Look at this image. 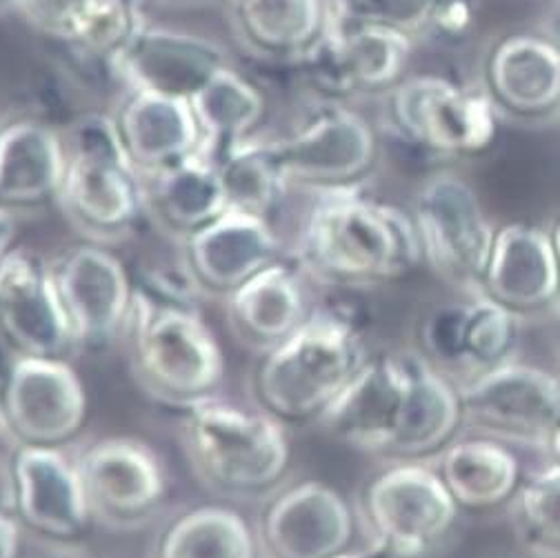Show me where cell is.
I'll list each match as a JSON object with an SVG mask.
<instances>
[{"instance_id":"6da1fadb","label":"cell","mask_w":560,"mask_h":558,"mask_svg":"<svg viewBox=\"0 0 560 558\" xmlns=\"http://www.w3.org/2000/svg\"><path fill=\"white\" fill-rule=\"evenodd\" d=\"M202 299L180 263L136 283L127 327L131 372L154 400L189 409L219 396L225 379L221 342L200 314Z\"/></svg>"},{"instance_id":"7a4b0ae2","label":"cell","mask_w":560,"mask_h":558,"mask_svg":"<svg viewBox=\"0 0 560 558\" xmlns=\"http://www.w3.org/2000/svg\"><path fill=\"white\" fill-rule=\"evenodd\" d=\"M292 256L312 281L347 292L405 281L423 263L411 214L357 187L318 194Z\"/></svg>"},{"instance_id":"3957f363","label":"cell","mask_w":560,"mask_h":558,"mask_svg":"<svg viewBox=\"0 0 560 558\" xmlns=\"http://www.w3.org/2000/svg\"><path fill=\"white\" fill-rule=\"evenodd\" d=\"M365 314L345 301L323 303L273 350L252 376L254 405L288 426L318 423L370 361Z\"/></svg>"},{"instance_id":"277c9868","label":"cell","mask_w":560,"mask_h":558,"mask_svg":"<svg viewBox=\"0 0 560 558\" xmlns=\"http://www.w3.org/2000/svg\"><path fill=\"white\" fill-rule=\"evenodd\" d=\"M183 450L196 478L223 499H269L292 467L288 428L260 407L221 396L185 409Z\"/></svg>"},{"instance_id":"5b68a950","label":"cell","mask_w":560,"mask_h":558,"mask_svg":"<svg viewBox=\"0 0 560 558\" xmlns=\"http://www.w3.org/2000/svg\"><path fill=\"white\" fill-rule=\"evenodd\" d=\"M65 172L56 202L85 241L133 236L148 212L145 178L122 150L114 116L85 114L62 131Z\"/></svg>"},{"instance_id":"8992f818","label":"cell","mask_w":560,"mask_h":558,"mask_svg":"<svg viewBox=\"0 0 560 558\" xmlns=\"http://www.w3.org/2000/svg\"><path fill=\"white\" fill-rule=\"evenodd\" d=\"M460 508L441 474L418 461H400L363 490L359 519L387 558H430L454 534Z\"/></svg>"},{"instance_id":"52a82bcc","label":"cell","mask_w":560,"mask_h":558,"mask_svg":"<svg viewBox=\"0 0 560 558\" xmlns=\"http://www.w3.org/2000/svg\"><path fill=\"white\" fill-rule=\"evenodd\" d=\"M394 131L436 159L478 156L494 146L499 107L485 90L436 74L405 77L387 92Z\"/></svg>"},{"instance_id":"ba28073f","label":"cell","mask_w":560,"mask_h":558,"mask_svg":"<svg viewBox=\"0 0 560 558\" xmlns=\"http://www.w3.org/2000/svg\"><path fill=\"white\" fill-rule=\"evenodd\" d=\"M409 214L423 263L452 288L482 294L497 228L485 217L478 191L454 172H436L418 187Z\"/></svg>"},{"instance_id":"9c48e42d","label":"cell","mask_w":560,"mask_h":558,"mask_svg":"<svg viewBox=\"0 0 560 558\" xmlns=\"http://www.w3.org/2000/svg\"><path fill=\"white\" fill-rule=\"evenodd\" d=\"M88 416V387L69 359L10 357L0 370V432L12 447L67 450Z\"/></svg>"},{"instance_id":"30bf717a","label":"cell","mask_w":560,"mask_h":558,"mask_svg":"<svg viewBox=\"0 0 560 558\" xmlns=\"http://www.w3.org/2000/svg\"><path fill=\"white\" fill-rule=\"evenodd\" d=\"M267 143L290 187L316 194L357 187L378 159L372 123L338 101H320L288 136Z\"/></svg>"},{"instance_id":"8fae6325","label":"cell","mask_w":560,"mask_h":558,"mask_svg":"<svg viewBox=\"0 0 560 558\" xmlns=\"http://www.w3.org/2000/svg\"><path fill=\"white\" fill-rule=\"evenodd\" d=\"M94 525L114 532L148 527L165 508L167 472L152 445L131 437H107L77 456Z\"/></svg>"},{"instance_id":"7c38bea8","label":"cell","mask_w":560,"mask_h":558,"mask_svg":"<svg viewBox=\"0 0 560 558\" xmlns=\"http://www.w3.org/2000/svg\"><path fill=\"white\" fill-rule=\"evenodd\" d=\"M51 274L77 352H103L127 334L136 283L109 245L67 247L51 260Z\"/></svg>"},{"instance_id":"4fadbf2b","label":"cell","mask_w":560,"mask_h":558,"mask_svg":"<svg viewBox=\"0 0 560 558\" xmlns=\"http://www.w3.org/2000/svg\"><path fill=\"white\" fill-rule=\"evenodd\" d=\"M463 421L482 437L547 450L560 428V376L510 361L458 387Z\"/></svg>"},{"instance_id":"5bb4252c","label":"cell","mask_w":560,"mask_h":558,"mask_svg":"<svg viewBox=\"0 0 560 558\" xmlns=\"http://www.w3.org/2000/svg\"><path fill=\"white\" fill-rule=\"evenodd\" d=\"M5 505L25 534L69 545L88 536L94 521L77 458L54 447H12L5 469Z\"/></svg>"},{"instance_id":"9a60e30c","label":"cell","mask_w":560,"mask_h":558,"mask_svg":"<svg viewBox=\"0 0 560 558\" xmlns=\"http://www.w3.org/2000/svg\"><path fill=\"white\" fill-rule=\"evenodd\" d=\"M357 521L336 487L299 480L265 499L256 532L265 558H329L352 547Z\"/></svg>"},{"instance_id":"2e32d148","label":"cell","mask_w":560,"mask_h":558,"mask_svg":"<svg viewBox=\"0 0 560 558\" xmlns=\"http://www.w3.org/2000/svg\"><path fill=\"white\" fill-rule=\"evenodd\" d=\"M0 345L12 357L69 359L77 352L51 260L32 249L19 247L0 267Z\"/></svg>"},{"instance_id":"e0dca14e","label":"cell","mask_w":560,"mask_h":558,"mask_svg":"<svg viewBox=\"0 0 560 558\" xmlns=\"http://www.w3.org/2000/svg\"><path fill=\"white\" fill-rule=\"evenodd\" d=\"M230 65V54L221 43L148 23L114 60L112 74L127 90L191 103Z\"/></svg>"},{"instance_id":"ac0fdd59","label":"cell","mask_w":560,"mask_h":558,"mask_svg":"<svg viewBox=\"0 0 560 558\" xmlns=\"http://www.w3.org/2000/svg\"><path fill=\"white\" fill-rule=\"evenodd\" d=\"M413 40L378 27H327L318 45L303 58L305 72L323 101L389 92L405 79Z\"/></svg>"},{"instance_id":"d6986e66","label":"cell","mask_w":560,"mask_h":558,"mask_svg":"<svg viewBox=\"0 0 560 558\" xmlns=\"http://www.w3.org/2000/svg\"><path fill=\"white\" fill-rule=\"evenodd\" d=\"M407 383V352L372 354L354 381L320 416L318 426L349 447L392 456L402 423Z\"/></svg>"},{"instance_id":"ffe728a7","label":"cell","mask_w":560,"mask_h":558,"mask_svg":"<svg viewBox=\"0 0 560 558\" xmlns=\"http://www.w3.org/2000/svg\"><path fill=\"white\" fill-rule=\"evenodd\" d=\"M288 256L273 223L238 209L183 243V265L202 297L228 299L260 269Z\"/></svg>"},{"instance_id":"44dd1931","label":"cell","mask_w":560,"mask_h":558,"mask_svg":"<svg viewBox=\"0 0 560 558\" xmlns=\"http://www.w3.org/2000/svg\"><path fill=\"white\" fill-rule=\"evenodd\" d=\"M312 278L292 254L260 269L225 299L228 327L256 354H265L292 336L316 307L307 283Z\"/></svg>"},{"instance_id":"7402d4cb","label":"cell","mask_w":560,"mask_h":558,"mask_svg":"<svg viewBox=\"0 0 560 558\" xmlns=\"http://www.w3.org/2000/svg\"><path fill=\"white\" fill-rule=\"evenodd\" d=\"M112 116L125 154L143 178L202 152V131L187 101L127 90Z\"/></svg>"},{"instance_id":"603a6c76","label":"cell","mask_w":560,"mask_h":558,"mask_svg":"<svg viewBox=\"0 0 560 558\" xmlns=\"http://www.w3.org/2000/svg\"><path fill=\"white\" fill-rule=\"evenodd\" d=\"M482 294L521 316L560 301V271L551 232L534 223L499 228Z\"/></svg>"},{"instance_id":"cb8c5ba5","label":"cell","mask_w":560,"mask_h":558,"mask_svg":"<svg viewBox=\"0 0 560 558\" xmlns=\"http://www.w3.org/2000/svg\"><path fill=\"white\" fill-rule=\"evenodd\" d=\"M485 92L499 109L521 118L560 109V45L540 34L505 36L487 56Z\"/></svg>"},{"instance_id":"d4e9b609","label":"cell","mask_w":560,"mask_h":558,"mask_svg":"<svg viewBox=\"0 0 560 558\" xmlns=\"http://www.w3.org/2000/svg\"><path fill=\"white\" fill-rule=\"evenodd\" d=\"M65 172L62 133L40 118L0 123V207L12 212L56 200Z\"/></svg>"},{"instance_id":"484cf974","label":"cell","mask_w":560,"mask_h":558,"mask_svg":"<svg viewBox=\"0 0 560 558\" xmlns=\"http://www.w3.org/2000/svg\"><path fill=\"white\" fill-rule=\"evenodd\" d=\"M241 47L267 62H303L329 27L327 0H223Z\"/></svg>"},{"instance_id":"4316f807","label":"cell","mask_w":560,"mask_h":558,"mask_svg":"<svg viewBox=\"0 0 560 558\" xmlns=\"http://www.w3.org/2000/svg\"><path fill=\"white\" fill-rule=\"evenodd\" d=\"M145 187L150 219L180 243L230 209L219 165L205 152L145 178Z\"/></svg>"},{"instance_id":"83f0119b","label":"cell","mask_w":560,"mask_h":558,"mask_svg":"<svg viewBox=\"0 0 560 558\" xmlns=\"http://www.w3.org/2000/svg\"><path fill=\"white\" fill-rule=\"evenodd\" d=\"M409 357V383L402 409V423L392 450V458L420 461L441 454L463 421L458 387L425 357Z\"/></svg>"},{"instance_id":"f1b7e54d","label":"cell","mask_w":560,"mask_h":558,"mask_svg":"<svg viewBox=\"0 0 560 558\" xmlns=\"http://www.w3.org/2000/svg\"><path fill=\"white\" fill-rule=\"evenodd\" d=\"M436 472L458 508L467 512H489L512 503L523 485L518 456L492 437L450 443L441 452Z\"/></svg>"},{"instance_id":"f546056e","label":"cell","mask_w":560,"mask_h":558,"mask_svg":"<svg viewBox=\"0 0 560 558\" xmlns=\"http://www.w3.org/2000/svg\"><path fill=\"white\" fill-rule=\"evenodd\" d=\"M150 558H262L256 527L232 505L187 508L159 530Z\"/></svg>"},{"instance_id":"4dcf8cb0","label":"cell","mask_w":560,"mask_h":558,"mask_svg":"<svg viewBox=\"0 0 560 558\" xmlns=\"http://www.w3.org/2000/svg\"><path fill=\"white\" fill-rule=\"evenodd\" d=\"M329 27H378L418 36L460 38L474 23L469 0H327Z\"/></svg>"},{"instance_id":"1f68e13d","label":"cell","mask_w":560,"mask_h":558,"mask_svg":"<svg viewBox=\"0 0 560 558\" xmlns=\"http://www.w3.org/2000/svg\"><path fill=\"white\" fill-rule=\"evenodd\" d=\"M262 92L234 65L225 67L191 101L202 131V152L217 156L236 143L249 141L265 116Z\"/></svg>"},{"instance_id":"d6a6232c","label":"cell","mask_w":560,"mask_h":558,"mask_svg":"<svg viewBox=\"0 0 560 558\" xmlns=\"http://www.w3.org/2000/svg\"><path fill=\"white\" fill-rule=\"evenodd\" d=\"M212 159L219 165L230 209L271 221L292 187L280 174L269 143L254 136Z\"/></svg>"},{"instance_id":"836d02e7","label":"cell","mask_w":560,"mask_h":558,"mask_svg":"<svg viewBox=\"0 0 560 558\" xmlns=\"http://www.w3.org/2000/svg\"><path fill=\"white\" fill-rule=\"evenodd\" d=\"M512 527L529 558H560V467L529 474L512 499Z\"/></svg>"},{"instance_id":"e575fe53","label":"cell","mask_w":560,"mask_h":558,"mask_svg":"<svg viewBox=\"0 0 560 558\" xmlns=\"http://www.w3.org/2000/svg\"><path fill=\"white\" fill-rule=\"evenodd\" d=\"M523 336V316L503 303L476 294L467 301L465 372L476 376L514 361Z\"/></svg>"},{"instance_id":"d590c367","label":"cell","mask_w":560,"mask_h":558,"mask_svg":"<svg viewBox=\"0 0 560 558\" xmlns=\"http://www.w3.org/2000/svg\"><path fill=\"white\" fill-rule=\"evenodd\" d=\"M145 25L143 10L129 8L120 0H96L62 45L94 62H103L112 72L114 60Z\"/></svg>"},{"instance_id":"8d00e7d4","label":"cell","mask_w":560,"mask_h":558,"mask_svg":"<svg viewBox=\"0 0 560 558\" xmlns=\"http://www.w3.org/2000/svg\"><path fill=\"white\" fill-rule=\"evenodd\" d=\"M465 325L467 301L432 310L423 325V352L434 368L465 370Z\"/></svg>"},{"instance_id":"74e56055","label":"cell","mask_w":560,"mask_h":558,"mask_svg":"<svg viewBox=\"0 0 560 558\" xmlns=\"http://www.w3.org/2000/svg\"><path fill=\"white\" fill-rule=\"evenodd\" d=\"M94 3L96 0H16V10L38 32L65 43Z\"/></svg>"},{"instance_id":"f35d334b","label":"cell","mask_w":560,"mask_h":558,"mask_svg":"<svg viewBox=\"0 0 560 558\" xmlns=\"http://www.w3.org/2000/svg\"><path fill=\"white\" fill-rule=\"evenodd\" d=\"M25 543V530L3 503L0 505V558H21Z\"/></svg>"},{"instance_id":"ab89813d","label":"cell","mask_w":560,"mask_h":558,"mask_svg":"<svg viewBox=\"0 0 560 558\" xmlns=\"http://www.w3.org/2000/svg\"><path fill=\"white\" fill-rule=\"evenodd\" d=\"M19 212L0 207V267L19 249Z\"/></svg>"},{"instance_id":"60d3db41","label":"cell","mask_w":560,"mask_h":558,"mask_svg":"<svg viewBox=\"0 0 560 558\" xmlns=\"http://www.w3.org/2000/svg\"><path fill=\"white\" fill-rule=\"evenodd\" d=\"M329 558H387L376 545L368 543V547H347Z\"/></svg>"},{"instance_id":"b9f144b4","label":"cell","mask_w":560,"mask_h":558,"mask_svg":"<svg viewBox=\"0 0 560 558\" xmlns=\"http://www.w3.org/2000/svg\"><path fill=\"white\" fill-rule=\"evenodd\" d=\"M547 454L551 456V463L560 467V428L553 432V437L547 443Z\"/></svg>"},{"instance_id":"7bdbcfd3","label":"cell","mask_w":560,"mask_h":558,"mask_svg":"<svg viewBox=\"0 0 560 558\" xmlns=\"http://www.w3.org/2000/svg\"><path fill=\"white\" fill-rule=\"evenodd\" d=\"M551 241H553V249H556V258H558V271H560V217L556 219V223L551 228Z\"/></svg>"},{"instance_id":"ee69618b","label":"cell","mask_w":560,"mask_h":558,"mask_svg":"<svg viewBox=\"0 0 560 558\" xmlns=\"http://www.w3.org/2000/svg\"><path fill=\"white\" fill-rule=\"evenodd\" d=\"M551 38L560 45V3H558V10L553 14V25H551Z\"/></svg>"},{"instance_id":"f6af8a7d","label":"cell","mask_w":560,"mask_h":558,"mask_svg":"<svg viewBox=\"0 0 560 558\" xmlns=\"http://www.w3.org/2000/svg\"><path fill=\"white\" fill-rule=\"evenodd\" d=\"M553 354H556V361H558V365H560V316H558L556 332H553Z\"/></svg>"},{"instance_id":"bcb514c9","label":"cell","mask_w":560,"mask_h":558,"mask_svg":"<svg viewBox=\"0 0 560 558\" xmlns=\"http://www.w3.org/2000/svg\"><path fill=\"white\" fill-rule=\"evenodd\" d=\"M163 3H167V5H202V3H207V0H163Z\"/></svg>"},{"instance_id":"7dc6e473","label":"cell","mask_w":560,"mask_h":558,"mask_svg":"<svg viewBox=\"0 0 560 558\" xmlns=\"http://www.w3.org/2000/svg\"><path fill=\"white\" fill-rule=\"evenodd\" d=\"M5 441V437H3V432H0V443ZM5 456H3V445H0V474H3V469H5Z\"/></svg>"},{"instance_id":"c3c4849f","label":"cell","mask_w":560,"mask_h":558,"mask_svg":"<svg viewBox=\"0 0 560 558\" xmlns=\"http://www.w3.org/2000/svg\"><path fill=\"white\" fill-rule=\"evenodd\" d=\"M10 8H16V0H0V12Z\"/></svg>"},{"instance_id":"681fc988","label":"cell","mask_w":560,"mask_h":558,"mask_svg":"<svg viewBox=\"0 0 560 558\" xmlns=\"http://www.w3.org/2000/svg\"><path fill=\"white\" fill-rule=\"evenodd\" d=\"M60 558H90V556H81V554H67V556H60Z\"/></svg>"}]
</instances>
